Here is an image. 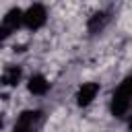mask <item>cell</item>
Returning a JSON list of instances; mask_svg holds the SVG:
<instances>
[{
	"mask_svg": "<svg viewBox=\"0 0 132 132\" xmlns=\"http://www.w3.org/2000/svg\"><path fill=\"white\" fill-rule=\"evenodd\" d=\"M130 105H132V76L124 78L120 82V87L113 91L109 107H111V113L116 118H124L130 111Z\"/></svg>",
	"mask_w": 132,
	"mask_h": 132,
	"instance_id": "cell-1",
	"label": "cell"
},
{
	"mask_svg": "<svg viewBox=\"0 0 132 132\" xmlns=\"http://www.w3.org/2000/svg\"><path fill=\"white\" fill-rule=\"evenodd\" d=\"M41 124H43V111L27 109L16 118V122L12 126V132H39Z\"/></svg>",
	"mask_w": 132,
	"mask_h": 132,
	"instance_id": "cell-2",
	"label": "cell"
},
{
	"mask_svg": "<svg viewBox=\"0 0 132 132\" xmlns=\"http://www.w3.org/2000/svg\"><path fill=\"white\" fill-rule=\"evenodd\" d=\"M23 27V10L21 8H10L2 23H0V43H4L12 33H16V29Z\"/></svg>",
	"mask_w": 132,
	"mask_h": 132,
	"instance_id": "cell-3",
	"label": "cell"
},
{
	"mask_svg": "<svg viewBox=\"0 0 132 132\" xmlns=\"http://www.w3.org/2000/svg\"><path fill=\"white\" fill-rule=\"evenodd\" d=\"M47 21V10L43 4H31L27 10H23V27L31 29V31H37L45 25Z\"/></svg>",
	"mask_w": 132,
	"mask_h": 132,
	"instance_id": "cell-4",
	"label": "cell"
},
{
	"mask_svg": "<svg viewBox=\"0 0 132 132\" xmlns=\"http://www.w3.org/2000/svg\"><path fill=\"white\" fill-rule=\"evenodd\" d=\"M97 93H99V82H82L80 89H78V93H76V103L80 107H87V105L93 103V99L97 97Z\"/></svg>",
	"mask_w": 132,
	"mask_h": 132,
	"instance_id": "cell-5",
	"label": "cell"
},
{
	"mask_svg": "<svg viewBox=\"0 0 132 132\" xmlns=\"http://www.w3.org/2000/svg\"><path fill=\"white\" fill-rule=\"evenodd\" d=\"M21 76H23L21 66L10 64V66H6V68H4V72H2V76H0V82H2V85H6V87H14V85H19Z\"/></svg>",
	"mask_w": 132,
	"mask_h": 132,
	"instance_id": "cell-6",
	"label": "cell"
},
{
	"mask_svg": "<svg viewBox=\"0 0 132 132\" xmlns=\"http://www.w3.org/2000/svg\"><path fill=\"white\" fill-rule=\"evenodd\" d=\"M29 91L33 93V95H45L47 91H50V80L43 76V74H33L31 78H29Z\"/></svg>",
	"mask_w": 132,
	"mask_h": 132,
	"instance_id": "cell-7",
	"label": "cell"
},
{
	"mask_svg": "<svg viewBox=\"0 0 132 132\" xmlns=\"http://www.w3.org/2000/svg\"><path fill=\"white\" fill-rule=\"evenodd\" d=\"M105 21H107V14H103V12H101V14H95V16L89 21V29H91V31H97V27L101 29Z\"/></svg>",
	"mask_w": 132,
	"mask_h": 132,
	"instance_id": "cell-8",
	"label": "cell"
},
{
	"mask_svg": "<svg viewBox=\"0 0 132 132\" xmlns=\"http://www.w3.org/2000/svg\"><path fill=\"white\" fill-rule=\"evenodd\" d=\"M128 126H130V130H132V116L128 118Z\"/></svg>",
	"mask_w": 132,
	"mask_h": 132,
	"instance_id": "cell-9",
	"label": "cell"
},
{
	"mask_svg": "<svg viewBox=\"0 0 132 132\" xmlns=\"http://www.w3.org/2000/svg\"><path fill=\"white\" fill-rule=\"evenodd\" d=\"M0 128H2V118H0Z\"/></svg>",
	"mask_w": 132,
	"mask_h": 132,
	"instance_id": "cell-10",
	"label": "cell"
}]
</instances>
